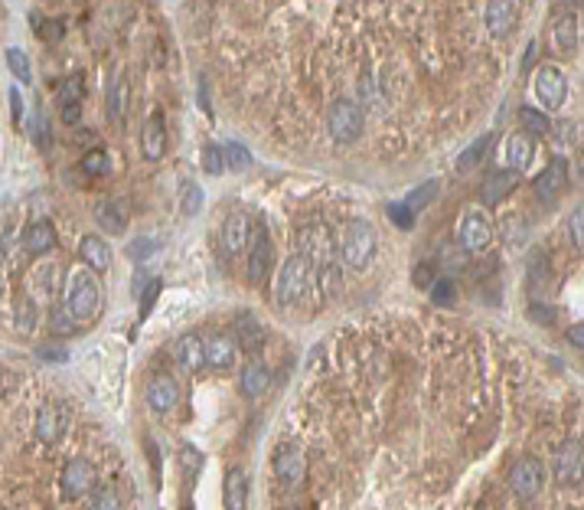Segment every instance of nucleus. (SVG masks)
Instances as JSON below:
<instances>
[{
	"label": "nucleus",
	"mask_w": 584,
	"mask_h": 510,
	"mask_svg": "<svg viewBox=\"0 0 584 510\" xmlns=\"http://www.w3.org/2000/svg\"><path fill=\"white\" fill-rule=\"evenodd\" d=\"M66 304L78 321H88L101 311V284L88 268H76L66 275Z\"/></svg>",
	"instance_id": "1"
},
{
	"label": "nucleus",
	"mask_w": 584,
	"mask_h": 510,
	"mask_svg": "<svg viewBox=\"0 0 584 510\" xmlns=\"http://www.w3.org/2000/svg\"><path fill=\"white\" fill-rule=\"evenodd\" d=\"M317 275V265L307 252H294L284 262L281 275H278V301L281 304H297L304 301V294L311 292V282Z\"/></svg>",
	"instance_id": "2"
},
{
	"label": "nucleus",
	"mask_w": 584,
	"mask_h": 510,
	"mask_svg": "<svg viewBox=\"0 0 584 510\" xmlns=\"http://www.w3.org/2000/svg\"><path fill=\"white\" fill-rule=\"evenodd\" d=\"M376 229H372L366 219H353L346 229H343V239H340V259L346 268H366L372 262V255H376Z\"/></svg>",
	"instance_id": "3"
},
{
	"label": "nucleus",
	"mask_w": 584,
	"mask_h": 510,
	"mask_svg": "<svg viewBox=\"0 0 584 510\" xmlns=\"http://www.w3.org/2000/svg\"><path fill=\"white\" fill-rule=\"evenodd\" d=\"M458 243H460V249H467L470 255L487 252L490 245L497 243L493 219H490L483 210H467V213L460 216V223H458Z\"/></svg>",
	"instance_id": "4"
},
{
	"label": "nucleus",
	"mask_w": 584,
	"mask_h": 510,
	"mask_svg": "<svg viewBox=\"0 0 584 510\" xmlns=\"http://www.w3.org/2000/svg\"><path fill=\"white\" fill-rule=\"evenodd\" d=\"M327 128L337 144H353L362 135V108L353 98H337L327 115Z\"/></svg>",
	"instance_id": "5"
},
{
	"label": "nucleus",
	"mask_w": 584,
	"mask_h": 510,
	"mask_svg": "<svg viewBox=\"0 0 584 510\" xmlns=\"http://www.w3.org/2000/svg\"><path fill=\"white\" fill-rule=\"evenodd\" d=\"M542 484H546V468H542V461L532 458V455H523V458L513 465V471H509V488H513V494H516L519 500L539 498Z\"/></svg>",
	"instance_id": "6"
},
{
	"label": "nucleus",
	"mask_w": 584,
	"mask_h": 510,
	"mask_svg": "<svg viewBox=\"0 0 584 510\" xmlns=\"http://www.w3.org/2000/svg\"><path fill=\"white\" fill-rule=\"evenodd\" d=\"M552 474L558 484H581L584 481V445L575 439H568L558 445V451L552 455Z\"/></svg>",
	"instance_id": "7"
},
{
	"label": "nucleus",
	"mask_w": 584,
	"mask_h": 510,
	"mask_svg": "<svg viewBox=\"0 0 584 510\" xmlns=\"http://www.w3.org/2000/svg\"><path fill=\"white\" fill-rule=\"evenodd\" d=\"M532 88H536V98L542 102V108H548V111H558V108L565 105L568 78H565V72H562L558 66H542V69H539Z\"/></svg>",
	"instance_id": "8"
},
{
	"label": "nucleus",
	"mask_w": 584,
	"mask_h": 510,
	"mask_svg": "<svg viewBox=\"0 0 584 510\" xmlns=\"http://www.w3.org/2000/svg\"><path fill=\"white\" fill-rule=\"evenodd\" d=\"M272 468H274V474L281 478V484L294 488V484H301L304 474H307V455H304V448H297V445H281V448L274 451Z\"/></svg>",
	"instance_id": "9"
},
{
	"label": "nucleus",
	"mask_w": 584,
	"mask_h": 510,
	"mask_svg": "<svg viewBox=\"0 0 584 510\" xmlns=\"http://www.w3.org/2000/svg\"><path fill=\"white\" fill-rule=\"evenodd\" d=\"M95 481H98V471L88 458H72L66 465V471H62V490H66V498H85V494H92Z\"/></svg>",
	"instance_id": "10"
},
{
	"label": "nucleus",
	"mask_w": 584,
	"mask_h": 510,
	"mask_svg": "<svg viewBox=\"0 0 584 510\" xmlns=\"http://www.w3.org/2000/svg\"><path fill=\"white\" fill-rule=\"evenodd\" d=\"M565 184H568V160L556 157V160L546 164V170H539V177L532 180V190H536V196L542 203H556L558 196H562V190H565Z\"/></svg>",
	"instance_id": "11"
},
{
	"label": "nucleus",
	"mask_w": 584,
	"mask_h": 510,
	"mask_svg": "<svg viewBox=\"0 0 584 510\" xmlns=\"http://www.w3.org/2000/svg\"><path fill=\"white\" fill-rule=\"evenodd\" d=\"M147 406L154 412H174L176 406H180V386H176L174 376H166V373H160V376H154V380L147 382Z\"/></svg>",
	"instance_id": "12"
},
{
	"label": "nucleus",
	"mask_w": 584,
	"mask_h": 510,
	"mask_svg": "<svg viewBox=\"0 0 584 510\" xmlns=\"http://www.w3.org/2000/svg\"><path fill=\"white\" fill-rule=\"evenodd\" d=\"M69 422V412L66 406H59V402H49L43 409L36 412V419H33V432H36L39 441H56L62 435Z\"/></svg>",
	"instance_id": "13"
},
{
	"label": "nucleus",
	"mask_w": 584,
	"mask_h": 510,
	"mask_svg": "<svg viewBox=\"0 0 584 510\" xmlns=\"http://www.w3.org/2000/svg\"><path fill=\"white\" fill-rule=\"evenodd\" d=\"M245 245H252V219L245 213H232L223 223V252L239 255Z\"/></svg>",
	"instance_id": "14"
},
{
	"label": "nucleus",
	"mask_w": 584,
	"mask_h": 510,
	"mask_svg": "<svg viewBox=\"0 0 584 510\" xmlns=\"http://www.w3.org/2000/svg\"><path fill=\"white\" fill-rule=\"evenodd\" d=\"M268 268H272V235L264 233V226H258L252 235V249H248V278L264 282Z\"/></svg>",
	"instance_id": "15"
},
{
	"label": "nucleus",
	"mask_w": 584,
	"mask_h": 510,
	"mask_svg": "<svg viewBox=\"0 0 584 510\" xmlns=\"http://www.w3.org/2000/svg\"><path fill=\"white\" fill-rule=\"evenodd\" d=\"M174 357H176V363L190 373L209 366V360H206V341L199 333H183V337L174 343Z\"/></svg>",
	"instance_id": "16"
},
{
	"label": "nucleus",
	"mask_w": 584,
	"mask_h": 510,
	"mask_svg": "<svg viewBox=\"0 0 584 510\" xmlns=\"http://www.w3.org/2000/svg\"><path fill=\"white\" fill-rule=\"evenodd\" d=\"M516 4H509V0H493V4H487L483 7V23H487V29L493 33L497 39L509 37L513 33V27H516Z\"/></svg>",
	"instance_id": "17"
},
{
	"label": "nucleus",
	"mask_w": 584,
	"mask_h": 510,
	"mask_svg": "<svg viewBox=\"0 0 584 510\" xmlns=\"http://www.w3.org/2000/svg\"><path fill=\"white\" fill-rule=\"evenodd\" d=\"M141 151H144L147 160H160L166 151V125L164 115L154 111V115L144 121V135H141Z\"/></svg>",
	"instance_id": "18"
},
{
	"label": "nucleus",
	"mask_w": 584,
	"mask_h": 510,
	"mask_svg": "<svg viewBox=\"0 0 584 510\" xmlns=\"http://www.w3.org/2000/svg\"><path fill=\"white\" fill-rule=\"evenodd\" d=\"M29 284H33V292H36V298H43V301H53L59 294V284H62V268H59L56 262H43L33 268V275H29Z\"/></svg>",
	"instance_id": "19"
},
{
	"label": "nucleus",
	"mask_w": 584,
	"mask_h": 510,
	"mask_svg": "<svg viewBox=\"0 0 584 510\" xmlns=\"http://www.w3.org/2000/svg\"><path fill=\"white\" fill-rule=\"evenodd\" d=\"M78 259L88 265V268H95V272H108L111 268V249L101 235H85L82 243H78Z\"/></svg>",
	"instance_id": "20"
},
{
	"label": "nucleus",
	"mask_w": 584,
	"mask_h": 510,
	"mask_svg": "<svg viewBox=\"0 0 584 510\" xmlns=\"http://www.w3.org/2000/svg\"><path fill=\"white\" fill-rule=\"evenodd\" d=\"M53 245H56V229H53L49 219H36V223H29L27 229H23V249H27L29 255H43V252H49Z\"/></svg>",
	"instance_id": "21"
},
{
	"label": "nucleus",
	"mask_w": 584,
	"mask_h": 510,
	"mask_svg": "<svg viewBox=\"0 0 584 510\" xmlns=\"http://www.w3.org/2000/svg\"><path fill=\"white\" fill-rule=\"evenodd\" d=\"M268 386H272V373H268V366L258 360L248 363L242 370V376H239V390H242V396H248V399H258Z\"/></svg>",
	"instance_id": "22"
},
{
	"label": "nucleus",
	"mask_w": 584,
	"mask_h": 510,
	"mask_svg": "<svg viewBox=\"0 0 584 510\" xmlns=\"http://www.w3.org/2000/svg\"><path fill=\"white\" fill-rule=\"evenodd\" d=\"M223 498L225 510H245V504H248V478H245L242 468H229L223 484Z\"/></svg>",
	"instance_id": "23"
},
{
	"label": "nucleus",
	"mask_w": 584,
	"mask_h": 510,
	"mask_svg": "<svg viewBox=\"0 0 584 510\" xmlns=\"http://www.w3.org/2000/svg\"><path fill=\"white\" fill-rule=\"evenodd\" d=\"M516 170H493V174L483 180V203L487 206H497L499 200H507L513 193V186H516Z\"/></svg>",
	"instance_id": "24"
},
{
	"label": "nucleus",
	"mask_w": 584,
	"mask_h": 510,
	"mask_svg": "<svg viewBox=\"0 0 584 510\" xmlns=\"http://www.w3.org/2000/svg\"><path fill=\"white\" fill-rule=\"evenodd\" d=\"M235 353H239V343L232 337H225V333H215L213 341L206 343V360L213 370H229L235 363Z\"/></svg>",
	"instance_id": "25"
},
{
	"label": "nucleus",
	"mask_w": 584,
	"mask_h": 510,
	"mask_svg": "<svg viewBox=\"0 0 584 510\" xmlns=\"http://www.w3.org/2000/svg\"><path fill=\"white\" fill-rule=\"evenodd\" d=\"M552 37H556L558 53H575L578 43H581V23H578L575 13H565V17H558L556 27H552Z\"/></svg>",
	"instance_id": "26"
},
{
	"label": "nucleus",
	"mask_w": 584,
	"mask_h": 510,
	"mask_svg": "<svg viewBox=\"0 0 584 510\" xmlns=\"http://www.w3.org/2000/svg\"><path fill=\"white\" fill-rule=\"evenodd\" d=\"M507 164L509 170H526L532 164V141L526 135H509L507 137Z\"/></svg>",
	"instance_id": "27"
},
{
	"label": "nucleus",
	"mask_w": 584,
	"mask_h": 510,
	"mask_svg": "<svg viewBox=\"0 0 584 510\" xmlns=\"http://www.w3.org/2000/svg\"><path fill=\"white\" fill-rule=\"evenodd\" d=\"M95 219H98V226H101L105 233H111V235L125 233V226H127L125 210H121V203H115V200H105V203H98Z\"/></svg>",
	"instance_id": "28"
},
{
	"label": "nucleus",
	"mask_w": 584,
	"mask_h": 510,
	"mask_svg": "<svg viewBox=\"0 0 584 510\" xmlns=\"http://www.w3.org/2000/svg\"><path fill=\"white\" fill-rule=\"evenodd\" d=\"M235 331H239V343L242 347H248V350H258L264 343V331H262V324L255 321V317H239V324H235Z\"/></svg>",
	"instance_id": "29"
},
{
	"label": "nucleus",
	"mask_w": 584,
	"mask_h": 510,
	"mask_svg": "<svg viewBox=\"0 0 584 510\" xmlns=\"http://www.w3.org/2000/svg\"><path fill=\"white\" fill-rule=\"evenodd\" d=\"M127 111V82L125 78H115L111 88H108V118L111 121H121Z\"/></svg>",
	"instance_id": "30"
},
{
	"label": "nucleus",
	"mask_w": 584,
	"mask_h": 510,
	"mask_svg": "<svg viewBox=\"0 0 584 510\" xmlns=\"http://www.w3.org/2000/svg\"><path fill=\"white\" fill-rule=\"evenodd\" d=\"M519 121H523V128H526L529 135H548V131H552V121H548L546 111H539V108H532V105L519 108Z\"/></svg>",
	"instance_id": "31"
},
{
	"label": "nucleus",
	"mask_w": 584,
	"mask_h": 510,
	"mask_svg": "<svg viewBox=\"0 0 584 510\" xmlns=\"http://www.w3.org/2000/svg\"><path fill=\"white\" fill-rule=\"evenodd\" d=\"M223 154H225V167L229 170H245V167H252V151L245 144H239V141H225V147H223Z\"/></svg>",
	"instance_id": "32"
},
{
	"label": "nucleus",
	"mask_w": 584,
	"mask_h": 510,
	"mask_svg": "<svg viewBox=\"0 0 584 510\" xmlns=\"http://www.w3.org/2000/svg\"><path fill=\"white\" fill-rule=\"evenodd\" d=\"M7 66H10V72L17 76L20 86H29V82H33V69H29V59L23 49H17V46L7 49Z\"/></svg>",
	"instance_id": "33"
},
{
	"label": "nucleus",
	"mask_w": 584,
	"mask_h": 510,
	"mask_svg": "<svg viewBox=\"0 0 584 510\" xmlns=\"http://www.w3.org/2000/svg\"><path fill=\"white\" fill-rule=\"evenodd\" d=\"M76 321L78 317L72 314L69 304H53V308H49V327L56 333H72L76 331Z\"/></svg>",
	"instance_id": "34"
},
{
	"label": "nucleus",
	"mask_w": 584,
	"mask_h": 510,
	"mask_svg": "<svg viewBox=\"0 0 584 510\" xmlns=\"http://www.w3.org/2000/svg\"><path fill=\"white\" fill-rule=\"evenodd\" d=\"M490 144H493V135H480L477 141H474V144L464 147V151H460V157H458V167H460V170H470V167L477 164L480 157H483V154L490 151Z\"/></svg>",
	"instance_id": "35"
},
{
	"label": "nucleus",
	"mask_w": 584,
	"mask_h": 510,
	"mask_svg": "<svg viewBox=\"0 0 584 510\" xmlns=\"http://www.w3.org/2000/svg\"><path fill=\"white\" fill-rule=\"evenodd\" d=\"M13 327H17L20 333H29L36 327V308H33L29 298H20L17 308H13Z\"/></svg>",
	"instance_id": "36"
},
{
	"label": "nucleus",
	"mask_w": 584,
	"mask_h": 510,
	"mask_svg": "<svg viewBox=\"0 0 584 510\" xmlns=\"http://www.w3.org/2000/svg\"><path fill=\"white\" fill-rule=\"evenodd\" d=\"M434 196H438V180H425L418 190H411L409 200H405V206H409L411 213H418V210H425V206H428Z\"/></svg>",
	"instance_id": "37"
},
{
	"label": "nucleus",
	"mask_w": 584,
	"mask_h": 510,
	"mask_svg": "<svg viewBox=\"0 0 584 510\" xmlns=\"http://www.w3.org/2000/svg\"><path fill=\"white\" fill-rule=\"evenodd\" d=\"M82 170H85L88 177H105L108 170H111V157H108L101 147H95V151H88V154L82 157Z\"/></svg>",
	"instance_id": "38"
},
{
	"label": "nucleus",
	"mask_w": 584,
	"mask_h": 510,
	"mask_svg": "<svg viewBox=\"0 0 584 510\" xmlns=\"http://www.w3.org/2000/svg\"><path fill=\"white\" fill-rule=\"evenodd\" d=\"M317 278H320L323 294H340V265L333 262V259L317 265Z\"/></svg>",
	"instance_id": "39"
},
{
	"label": "nucleus",
	"mask_w": 584,
	"mask_h": 510,
	"mask_svg": "<svg viewBox=\"0 0 584 510\" xmlns=\"http://www.w3.org/2000/svg\"><path fill=\"white\" fill-rule=\"evenodd\" d=\"M92 510H125V500L118 494V488H98L95 498H92Z\"/></svg>",
	"instance_id": "40"
},
{
	"label": "nucleus",
	"mask_w": 584,
	"mask_h": 510,
	"mask_svg": "<svg viewBox=\"0 0 584 510\" xmlns=\"http://www.w3.org/2000/svg\"><path fill=\"white\" fill-rule=\"evenodd\" d=\"M160 249V243L157 239H147V235H141V239H134V243L127 245V259H134V262H144V259H150V255Z\"/></svg>",
	"instance_id": "41"
},
{
	"label": "nucleus",
	"mask_w": 584,
	"mask_h": 510,
	"mask_svg": "<svg viewBox=\"0 0 584 510\" xmlns=\"http://www.w3.org/2000/svg\"><path fill=\"white\" fill-rule=\"evenodd\" d=\"M180 465H183L186 478H196L199 468H203V455H199L193 445H183V451H180Z\"/></svg>",
	"instance_id": "42"
},
{
	"label": "nucleus",
	"mask_w": 584,
	"mask_h": 510,
	"mask_svg": "<svg viewBox=\"0 0 584 510\" xmlns=\"http://www.w3.org/2000/svg\"><path fill=\"white\" fill-rule=\"evenodd\" d=\"M223 167H225L223 147L209 144V147L203 151V170H206V174H223Z\"/></svg>",
	"instance_id": "43"
},
{
	"label": "nucleus",
	"mask_w": 584,
	"mask_h": 510,
	"mask_svg": "<svg viewBox=\"0 0 584 510\" xmlns=\"http://www.w3.org/2000/svg\"><path fill=\"white\" fill-rule=\"evenodd\" d=\"M56 102H59V111H62V108H76L78 102H82V86H78V82H66V86L59 88Z\"/></svg>",
	"instance_id": "44"
},
{
	"label": "nucleus",
	"mask_w": 584,
	"mask_h": 510,
	"mask_svg": "<svg viewBox=\"0 0 584 510\" xmlns=\"http://www.w3.org/2000/svg\"><path fill=\"white\" fill-rule=\"evenodd\" d=\"M203 206V190L196 184H186L183 186V203H180V210H183V216H193L196 210Z\"/></svg>",
	"instance_id": "45"
},
{
	"label": "nucleus",
	"mask_w": 584,
	"mask_h": 510,
	"mask_svg": "<svg viewBox=\"0 0 584 510\" xmlns=\"http://www.w3.org/2000/svg\"><path fill=\"white\" fill-rule=\"evenodd\" d=\"M568 233H572V243L578 249H584V203L572 210V219H568Z\"/></svg>",
	"instance_id": "46"
},
{
	"label": "nucleus",
	"mask_w": 584,
	"mask_h": 510,
	"mask_svg": "<svg viewBox=\"0 0 584 510\" xmlns=\"http://www.w3.org/2000/svg\"><path fill=\"white\" fill-rule=\"evenodd\" d=\"M389 216H392V223L399 226V229H411V226H415V213H411L405 203H392Z\"/></svg>",
	"instance_id": "47"
},
{
	"label": "nucleus",
	"mask_w": 584,
	"mask_h": 510,
	"mask_svg": "<svg viewBox=\"0 0 584 510\" xmlns=\"http://www.w3.org/2000/svg\"><path fill=\"white\" fill-rule=\"evenodd\" d=\"M431 298L438 304H450V298H454V282H450V278H438V282L431 284Z\"/></svg>",
	"instance_id": "48"
},
{
	"label": "nucleus",
	"mask_w": 584,
	"mask_h": 510,
	"mask_svg": "<svg viewBox=\"0 0 584 510\" xmlns=\"http://www.w3.org/2000/svg\"><path fill=\"white\" fill-rule=\"evenodd\" d=\"M36 357L49 363H62V360H69V350L66 347H56V343H43V347H36Z\"/></svg>",
	"instance_id": "49"
},
{
	"label": "nucleus",
	"mask_w": 584,
	"mask_h": 510,
	"mask_svg": "<svg viewBox=\"0 0 584 510\" xmlns=\"http://www.w3.org/2000/svg\"><path fill=\"white\" fill-rule=\"evenodd\" d=\"M434 282H438V275H434V265H431V262H418V265H415V284H418V288H431Z\"/></svg>",
	"instance_id": "50"
},
{
	"label": "nucleus",
	"mask_w": 584,
	"mask_h": 510,
	"mask_svg": "<svg viewBox=\"0 0 584 510\" xmlns=\"http://www.w3.org/2000/svg\"><path fill=\"white\" fill-rule=\"evenodd\" d=\"M157 292H160V282H150V288L144 292V298H141V317H147V311L154 308L157 301Z\"/></svg>",
	"instance_id": "51"
},
{
	"label": "nucleus",
	"mask_w": 584,
	"mask_h": 510,
	"mask_svg": "<svg viewBox=\"0 0 584 510\" xmlns=\"http://www.w3.org/2000/svg\"><path fill=\"white\" fill-rule=\"evenodd\" d=\"M565 337H568V343H572V347L584 350V324H572V327L565 331Z\"/></svg>",
	"instance_id": "52"
},
{
	"label": "nucleus",
	"mask_w": 584,
	"mask_h": 510,
	"mask_svg": "<svg viewBox=\"0 0 584 510\" xmlns=\"http://www.w3.org/2000/svg\"><path fill=\"white\" fill-rule=\"evenodd\" d=\"M10 108H13V125H23V98L17 88H10Z\"/></svg>",
	"instance_id": "53"
},
{
	"label": "nucleus",
	"mask_w": 584,
	"mask_h": 510,
	"mask_svg": "<svg viewBox=\"0 0 584 510\" xmlns=\"http://www.w3.org/2000/svg\"><path fill=\"white\" fill-rule=\"evenodd\" d=\"M78 118H82V108H62V121L66 125H78Z\"/></svg>",
	"instance_id": "54"
},
{
	"label": "nucleus",
	"mask_w": 584,
	"mask_h": 510,
	"mask_svg": "<svg viewBox=\"0 0 584 510\" xmlns=\"http://www.w3.org/2000/svg\"><path fill=\"white\" fill-rule=\"evenodd\" d=\"M532 56H536V43H529L526 59H523V69H532Z\"/></svg>",
	"instance_id": "55"
},
{
	"label": "nucleus",
	"mask_w": 584,
	"mask_h": 510,
	"mask_svg": "<svg viewBox=\"0 0 584 510\" xmlns=\"http://www.w3.org/2000/svg\"><path fill=\"white\" fill-rule=\"evenodd\" d=\"M578 180L584 184V151H581V157H578Z\"/></svg>",
	"instance_id": "56"
},
{
	"label": "nucleus",
	"mask_w": 584,
	"mask_h": 510,
	"mask_svg": "<svg viewBox=\"0 0 584 510\" xmlns=\"http://www.w3.org/2000/svg\"><path fill=\"white\" fill-rule=\"evenodd\" d=\"M477 510H493V507H490V504H480V507H477Z\"/></svg>",
	"instance_id": "57"
},
{
	"label": "nucleus",
	"mask_w": 584,
	"mask_h": 510,
	"mask_svg": "<svg viewBox=\"0 0 584 510\" xmlns=\"http://www.w3.org/2000/svg\"><path fill=\"white\" fill-rule=\"evenodd\" d=\"M183 510H190V507H183Z\"/></svg>",
	"instance_id": "58"
}]
</instances>
